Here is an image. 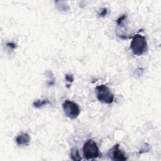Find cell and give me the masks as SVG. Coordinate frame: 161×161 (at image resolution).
Masks as SVG:
<instances>
[{"label": "cell", "mask_w": 161, "mask_h": 161, "mask_svg": "<svg viewBox=\"0 0 161 161\" xmlns=\"http://www.w3.org/2000/svg\"><path fill=\"white\" fill-rule=\"evenodd\" d=\"M130 49L133 54L137 56L144 54L148 49L146 38L140 34H135L130 43Z\"/></svg>", "instance_id": "cell-1"}, {"label": "cell", "mask_w": 161, "mask_h": 161, "mask_svg": "<svg viewBox=\"0 0 161 161\" xmlns=\"http://www.w3.org/2000/svg\"><path fill=\"white\" fill-rule=\"evenodd\" d=\"M96 97L98 101L104 104H110L114 101V95L112 93L109 87L104 85L101 84L98 86L96 89Z\"/></svg>", "instance_id": "cell-2"}, {"label": "cell", "mask_w": 161, "mask_h": 161, "mask_svg": "<svg viewBox=\"0 0 161 161\" xmlns=\"http://www.w3.org/2000/svg\"><path fill=\"white\" fill-rule=\"evenodd\" d=\"M83 155L86 160L95 159L99 157V148L94 140L89 139L84 143L83 146Z\"/></svg>", "instance_id": "cell-3"}, {"label": "cell", "mask_w": 161, "mask_h": 161, "mask_svg": "<svg viewBox=\"0 0 161 161\" xmlns=\"http://www.w3.org/2000/svg\"><path fill=\"white\" fill-rule=\"evenodd\" d=\"M62 108L65 115L69 118L74 120L78 117L81 110L79 105L70 100H66L62 103Z\"/></svg>", "instance_id": "cell-4"}, {"label": "cell", "mask_w": 161, "mask_h": 161, "mask_svg": "<svg viewBox=\"0 0 161 161\" xmlns=\"http://www.w3.org/2000/svg\"><path fill=\"white\" fill-rule=\"evenodd\" d=\"M119 144L115 145L108 152V156L112 160H126L127 158L125 154L120 149Z\"/></svg>", "instance_id": "cell-5"}, {"label": "cell", "mask_w": 161, "mask_h": 161, "mask_svg": "<svg viewBox=\"0 0 161 161\" xmlns=\"http://www.w3.org/2000/svg\"><path fill=\"white\" fill-rule=\"evenodd\" d=\"M15 141L20 146H27L29 145L30 142V137L27 133H23L18 135Z\"/></svg>", "instance_id": "cell-6"}, {"label": "cell", "mask_w": 161, "mask_h": 161, "mask_svg": "<svg viewBox=\"0 0 161 161\" xmlns=\"http://www.w3.org/2000/svg\"><path fill=\"white\" fill-rule=\"evenodd\" d=\"M50 103V101L47 98L43 100H38L33 103L32 106L35 108H40L43 106H45Z\"/></svg>", "instance_id": "cell-7"}, {"label": "cell", "mask_w": 161, "mask_h": 161, "mask_svg": "<svg viewBox=\"0 0 161 161\" xmlns=\"http://www.w3.org/2000/svg\"><path fill=\"white\" fill-rule=\"evenodd\" d=\"M70 158L73 160L79 161L82 160L79 152L77 148H73L70 150Z\"/></svg>", "instance_id": "cell-8"}, {"label": "cell", "mask_w": 161, "mask_h": 161, "mask_svg": "<svg viewBox=\"0 0 161 161\" xmlns=\"http://www.w3.org/2000/svg\"><path fill=\"white\" fill-rule=\"evenodd\" d=\"M46 74L49 78V79L47 81L48 86H53L55 84V78L53 76V74H52L51 71H47Z\"/></svg>", "instance_id": "cell-9"}, {"label": "cell", "mask_w": 161, "mask_h": 161, "mask_svg": "<svg viewBox=\"0 0 161 161\" xmlns=\"http://www.w3.org/2000/svg\"><path fill=\"white\" fill-rule=\"evenodd\" d=\"M65 79L67 81V83H69L68 85H67V87L69 88L70 87V84H72L74 80V78L73 76V74H66L65 75Z\"/></svg>", "instance_id": "cell-10"}, {"label": "cell", "mask_w": 161, "mask_h": 161, "mask_svg": "<svg viewBox=\"0 0 161 161\" xmlns=\"http://www.w3.org/2000/svg\"><path fill=\"white\" fill-rule=\"evenodd\" d=\"M127 18V15L124 14L123 15L121 16H120L119 19H118L117 20V23L119 25V26H123V22L125 21V20Z\"/></svg>", "instance_id": "cell-11"}, {"label": "cell", "mask_w": 161, "mask_h": 161, "mask_svg": "<svg viewBox=\"0 0 161 161\" xmlns=\"http://www.w3.org/2000/svg\"><path fill=\"white\" fill-rule=\"evenodd\" d=\"M107 14H108V9H107L106 8H103L101 12L99 13V16L100 17H104L107 15Z\"/></svg>", "instance_id": "cell-12"}, {"label": "cell", "mask_w": 161, "mask_h": 161, "mask_svg": "<svg viewBox=\"0 0 161 161\" xmlns=\"http://www.w3.org/2000/svg\"><path fill=\"white\" fill-rule=\"evenodd\" d=\"M6 46L8 47H9L10 49L11 50H13L15 49H16V44H14V43H12V42H9V43H7L6 44Z\"/></svg>", "instance_id": "cell-13"}]
</instances>
